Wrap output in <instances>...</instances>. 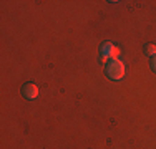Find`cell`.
<instances>
[{
    "label": "cell",
    "instance_id": "5",
    "mask_svg": "<svg viewBox=\"0 0 156 149\" xmlns=\"http://www.w3.org/2000/svg\"><path fill=\"white\" fill-rule=\"evenodd\" d=\"M150 65H151V68H153V71L156 73V55H153V57H151V61H150Z\"/></svg>",
    "mask_w": 156,
    "mask_h": 149
},
{
    "label": "cell",
    "instance_id": "3",
    "mask_svg": "<svg viewBox=\"0 0 156 149\" xmlns=\"http://www.w3.org/2000/svg\"><path fill=\"white\" fill-rule=\"evenodd\" d=\"M22 93H23V96L27 99H35L37 96H38V88H37V85H33V83H27V85H23V88H22Z\"/></svg>",
    "mask_w": 156,
    "mask_h": 149
},
{
    "label": "cell",
    "instance_id": "4",
    "mask_svg": "<svg viewBox=\"0 0 156 149\" xmlns=\"http://www.w3.org/2000/svg\"><path fill=\"white\" fill-rule=\"evenodd\" d=\"M146 55H150V57H153V55H156V45L153 43H150V45H146Z\"/></svg>",
    "mask_w": 156,
    "mask_h": 149
},
{
    "label": "cell",
    "instance_id": "1",
    "mask_svg": "<svg viewBox=\"0 0 156 149\" xmlns=\"http://www.w3.org/2000/svg\"><path fill=\"white\" fill-rule=\"evenodd\" d=\"M106 74L111 78V80H121L125 76V65L121 60L115 58L106 65Z\"/></svg>",
    "mask_w": 156,
    "mask_h": 149
},
{
    "label": "cell",
    "instance_id": "2",
    "mask_svg": "<svg viewBox=\"0 0 156 149\" xmlns=\"http://www.w3.org/2000/svg\"><path fill=\"white\" fill-rule=\"evenodd\" d=\"M100 53H101V58H100V61L105 65L106 61L111 58V60H115L120 55V48L118 47H115L113 43H110V42H106V43H103L101 45V48H100Z\"/></svg>",
    "mask_w": 156,
    "mask_h": 149
}]
</instances>
